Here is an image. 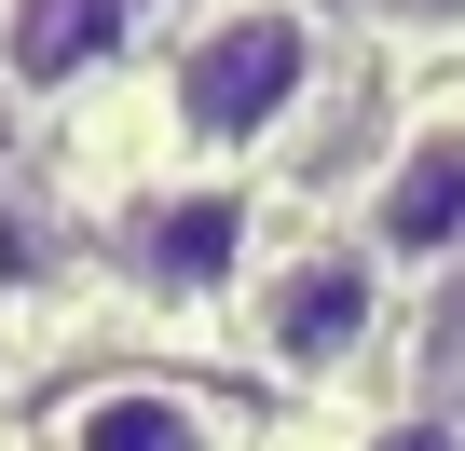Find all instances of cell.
Wrapping results in <instances>:
<instances>
[{"mask_svg": "<svg viewBox=\"0 0 465 451\" xmlns=\"http://www.w3.org/2000/svg\"><path fill=\"white\" fill-rule=\"evenodd\" d=\"M55 451H247L219 397L164 383V369H124V383H83L55 410Z\"/></svg>", "mask_w": 465, "mask_h": 451, "instance_id": "cell-6", "label": "cell"}, {"mask_svg": "<svg viewBox=\"0 0 465 451\" xmlns=\"http://www.w3.org/2000/svg\"><path fill=\"white\" fill-rule=\"evenodd\" d=\"M0 356H15V328H0Z\"/></svg>", "mask_w": 465, "mask_h": 451, "instance_id": "cell-9", "label": "cell"}, {"mask_svg": "<svg viewBox=\"0 0 465 451\" xmlns=\"http://www.w3.org/2000/svg\"><path fill=\"white\" fill-rule=\"evenodd\" d=\"M356 28L383 55H451L465 69V0H356Z\"/></svg>", "mask_w": 465, "mask_h": 451, "instance_id": "cell-7", "label": "cell"}, {"mask_svg": "<svg viewBox=\"0 0 465 451\" xmlns=\"http://www.w3.org/2000/svg\"><path fill=\"white\" fill-rule=\"evenodd\" d=\"M205 15H232V0H151V28H205Z\"/></svg>", "mask_w": 465, "mask_h": 451, "instance_id": "cell-8", "label": "cell"}, {"mask_svg": "<svg viewBox=\"0 0 465 451\" xmlns=\"http://www.w3.org/2000/svg\"><path fill=\"white\" fill-rule=\"evenodd\" d=\"M329 69H342V15L329 0H232V15H205V28H164V55H151L164 164L232 178V164L288 151L315 123Z\"/></svg>", "mask_w": 465, "mask_h": 451, "instance_id": "cell-1", "label": "cell"}, {"mask_svg": "<svg viewBox=\"0 0 465 451\" xmlns=\"http://www.w3.org/2000/svg\"><path fill=\"white\" fill-rule=\"evenodd\" d=\"M261 260H274V233H261V191L247 178L164 164V178H137L110 205V274L151 315H232V301L261 288Z\"/></svg>", "mask_w": 465, "mask_h": 451, "instance_id": "cell-2", "label": "cell"}, {"mask_svg": "<svg viewBox=\"0 0 465 451\" xmlns=\"http://www.w3.org/2000/svg\"><path fill=\"white\" fill-rule=\"evenodd\" d=\"M232 315H247V356H261L274 383H342V369H370V342H383V315H397V274L329 219V233L274 247L261 288L232 301Z\"/></svg>", "mask_w": 465, "mask_h": 451, "instance_id": "cell-3", "label": "cell"}, {"mask_svg": "<svg viewBox=\"0 0 465 451\" xmlns=\"http://www.w3.org/2000/svg\"><path fill=\"white\" fill-rule=\"evenodd\" d=\"M342 233L383 274H465V96H411L397 110V137L370 151Z\"/></svg>", "mask_w": 465, "mask_h": 451, "instance_id": "cell-4", "label": "cell"}, {"mask_svg": "<svg viewBox=\"0 0 465 451\" xmlns=\"http://www.w3.org/2000/svg\"><path fill=\"white\" fill-rule=\"evenodd\" d=\"M151 42V0H0V110H69Z\"/></svg>", "mask_w": 465, "mask_h": 451, "instance_id": "cell-5", "label": "cell"}]
</instances>
